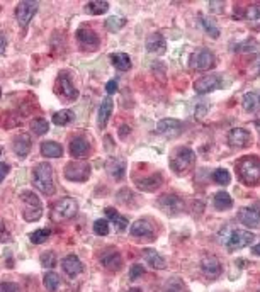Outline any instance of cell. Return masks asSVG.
<instances>
[{
    "instance_id": "cell-1",
    "label": "cell",
    "mask_w": 260,
    "mask_h": 292,
    "mask_svg": "<svg viewBox=\"0 0 260 292\" xmlns=\"http://www.w3.org/2000/svg\"><path fill=\"white\" fill-rule=\"evenodd\" d=\"M236 173L241 183L252 187L260 182V156L248 155L236 163Z\"/></svg>"
},
{
    "instance_id": "cell-2",
    "label": "cell",
    "mask_w": 260,
    "mask_h": 292,
    "mask_svg": "<svg viewBox=\"0 0 260 292\" xmlns=\"http://www.w3.org/2000/svg\"><path fill=\"white\" fill-rule=\"evenodd\" d=\"M34 185L41 194L53 196L55 194V180H53V167L48 161H41L34 167Z\"/></svg>"
},
{
    "instance_id": "cell-3",
    "label": "cell",
    "mask_w": 260,
    "mask_h": 292,
    "mask_svg": "<svg viewBox=\"0 0 260 292\" xmlns=\"http://www.w3.org/2000/svg\"><path fill=\"white\" fill-rule=\"evenodd\" d=\"M194 161H196L194 151L187 146H182L172 155V158H170V167H172V170L176 173L184 175L194 167Z\"/></svg>"
},
{
    "instance_id": "cell-4",
    "label": "cell",
    "mask_w": 260,
    "mask_h": 292,
    "mask_svg": "<svg viewBox=\"0 0 260 292\" xmlns=\"http://www.w3.org/2000/svg\"><path fill=\"white\" fill-rule=\"evenodd\" d=\"M21 199L24 202V211H22V216L28 223L38 221L43 216V204L39 201V197L31 190H22L21 192Z\"/></svg>"
},
{
    "instance_id": "cell-5",
    "label": "cell",
    "mask_w": 260,
    "mask_h": 292,
    "mask_svg": "<svg viewBox=\"0 0 260 292\" xmlns=\"http://www.w3.org/2000/svg\"><path fill=\"white\" fill-rule=\"evenodd\" d=\"M78 211V204L75 199L71 197H63V199L56 201L51 208V219L55 223L66 221V219H71Z\"/></svg>"
},
{
    "instance_id": "cell-6",
    "label": "cell",
    "mask_w": 260,
    "mask_h": 292,
    "mask_svg": "<svg viewBox=\"0 0 260 292\" xmlns=\"http://www.w3.org/2000/svg\"><path fill=\"white\" fill-rule=\"evenodd\" d=\"M91 165L83 160H73L65 167V178L70 182H87L91 177Z\"/></svg>"
},
{
    "instance_id": "cell-7",
    "label": "cell",
    "mask_w": 260,
    "mask_h": 292,
    "mask_svg": "<svg viewBox=\"0 0 260 292\" xmlns=\"http://www.w3.org/2000/svg\"><path fill=\"white\" fill-rule=\"evenodd\" d=\"M55 92L60 99H65V101H68V102L77 101V97H78V90L75 88L70 75L65 73V71H61V73L58 75V78L55 82Z\"/></svg>"
},
{
    "instance_id": "cell-8",
    "label": "cell",
    "mask_w": 260,
    "mask_h": 292,
    "mask_svg": "<svg viewBox=\"0 0 260 292\" xmlns=\"http://www.w3.org/2000/svg\"><path fill=\"white\" fill-rule=\"evenodd\" d=\"M39 4L33 2V0H24V2H19L16 7V19L19 22L21 28H28L29 22L33 21V17L38 12Z\"/></svg>"
},
{
    "instance_id": "cell-9",
    "label": "cell",
    "mask_w": 260,
    "mask_h": 292,
    "mask_svg": "<svg viewBox=\"0 0 260 292\" xmlns=\"http://www.w3.org/2000/svg\"><path fill=\"white\" fill-rule=\"evenodd\" d=\"M191 66H192V70H196V71H208V70H211L213 66H214V55L209 49H199V51H196V53H192L191 55Z\"/></svg>"
},
{
    "instance_id": "cell-10",
    "label": "cell",
    "mask_w": 260,
    "mask_h": 292,
    "mask_svg": "<svg viewBox=\"0 0 260 292\" xmlns=\"http://www.w3.org/2000/svg\"><path fill=\"white\" fill-rule=\"evenodd\" d=\"M255 240L253 233L250 231H245V230H235L230 235V238H228V250L230 251H236V250H241L245 248V246L252 245Z\"/></svg>"
},
{
    "instance_id": "cell-11",
    "label": "cell",
    "mask_w": 260,
    "mask_h": 292,
    "mask_svg": "<svg viewBox=\"0 0 260 292\" xmlns=\"http://www.w3.org/2000/svg\"><path fill=\"white\" fill-rule=\"evenodd\" d=\"M75 36H77L80 46H82L83 49H91V51H96V49L101 46V39H99V36L96 34V31H92V29L80 28V29H77Z\"/></svg>"
},
{
    "instance_id": "cell-12",
    "label": "cell",
    "mask_w": 260,
    "mask_h": 292,
    "mask_svg": "<svg viewBox=\"0 0 260 292\" xmlns=\"http://www.w3.org/2000/svg\"><path fill=\"white\" fill-rule=\"evenodd\" d=\"M131 236L134 238H141V240H155V228L153 224L146 219H138L131 224Z\"/></svg>"
},
{
    "instance_id": "cell-13",
    "label": "cell",
    "mask_w": 260,
    "mask_h": 292,
    "mask_svg": "<svg viewBox=\"0 0 260 292\" xmlns=\"http://www.w3.org/2000/svg\"><path fill=\"white\" fill-rule=\"evenodd\" d=\"M158 206L162 208L168 216H177L184 211V201L177 196L165 194L158 199Z\"/></svg>"
},
{
    "instance_id": "cell-14",
    "label": "cell",
    "mask_w": 260,
    "mask_h": 292,
    "mask_svg": "<svg viewBox=\"0 0 260 292\" xmlns=\"http://www.w3.org/2000/svg\"><path fill=\"white\" fill-rule=\"evenodd\" d=\"M252 141V134L245 128H233L228 133V145L231 148H246Z\"/></svg>"
},
{
    "instance_id": "cell-15",
    "label": "cell",
    "mask_w": 260,
    "mask_h": 292,
    "mask_svg": "<svg viewBox=\"0 0 260 292\" xmlns=\"http://www.w3.org/2000/svg\"><path fill=\"white\" fill-rule=\"evenodd\" d=\"M221 77L219 75H206V77L199 78L197 82L194 83V90L197 93H209L213 90H218L221 88Z\"/></svg>"
},
{
    "instance_id": "cell-16",
    "label": "cell",
    "mask_w": 260,
    "mask_h": 292,
    "mask_svg": "<svg viewBox=\"0 0 260 292\" xmlns=\"http://www.w3.org/2000/svg\"><path fill=\"white\" fill-rule=\"evenodd\" d=\"M68 150H70V155L73 156L75 160H83V158H87L89 151H91V143H89L83 136H75V138H71Z\"/></svg>"
},
{
    "instance_id": "cell-17",
    "label": "cell",
    "mask_w": 260,
    "mask_h": 292,
    "mask_svg": "<svg viewBox=\"0 0 260 292\" xmlns=\"http://www.w3.org/2000/svg\"><path fill=\"white\" fill-rule=\"evenodd\" d=\"M156 131L167 138H176L182 133V123L179 119H162L156 124Z\"/></svg>"
},
{
    "instance_id": "cell-18",
    "label": "cell",
    "mask_w": 260,
    "mask_h": 292,
    "mask_svg": "<svg viewBox=\"0 0 260 292\" xmlns=\"http://www.w3.org/2000/svg\"><path fill=\"white\" fill-rule=\"evenodd\" d=\"M201 270L208 278H218L221 275L223 267L216 257H204L201 260Z\"/></svg>"
},
{
    "instance_id": "cell-19",
    "label": "cell",
    "mask_w": 260,
    "mask_h": 292,
    "mask_svg": "<svg viewBox=\"0 0 260 292\" xmlns=\"http://www.w3.org/2000/svg\"><path fill=\"white\" fill-rule=\"evenodd\" d=\"M101 263L111 272H118L123 267V258H121L119 251L116 250H107L101 255Z\"/></svg>"
},
{
    "instance_id": "cell-20",
    "label": "cell",
    "mask_w": 260,
    "mask_h": 292,
    "mask_svg": "<svg viewBox=\"0 0 260 292\" xmlns=\"http://www.w3.org/2000/svg\"><path fill=\"white\" fill-rule=\"evenodd\" d=\"M31 146H33V143H31V136L28 133L17 134L14 138V143H12V150H14V153L19 156V158H26V156L29 155Z\"/></svg>"
},
{
    "instance_id": "cell-21",
    "label": "cell",
    "mask_w": 260,
    "mask_h": 292,
    "mask_svg": "<svg viewBox=\"0 0 260 292\" xmlns=\"http://www.w3.org/2000/svg\"><path fill=\"white\" fill-rule=\"evenodd\" d=\"M238 219L246 228H260V211L255 208H243L240 209Z\"/></svg>"
},
{
    "instance_id": "cell-22",
    "label": "cell",
    "mask_w": 260,
    "mask_h": 292,
    "mask_svg": "<svg viewBox=\"0 0 260 292\" xmlns=\"http://www.w3.org/2000/svg\"><path fill=\"white\" fill-rule=\"evenodd\" d=\"M113 109H114V102L111 97H106L104 101H102L101 107H99V114H97V124L101 129H104L107 123H109V118L111 114H113Z\"/></svg>"
},
{
    "instance_id": "cell-23",
    "label": "cell",
    "mask_w": 260,
    "mask_h": 292,
    "mask_svg": "<svg viewBox=\"0 0 260 292\" xmlns=\"http://www.w3.org/2000/svg\"><path fill=\"white\" fill-rule=\"evenodd\" d=\"M146 49L150 53H155V55H163L165 49H167V41L160 33H153L146 39Z\"/></svg>"
},
{
    "instance_id": "cell-24",
    "label": "cell",
    "mask_w": 260,
    "mask_h": 292,
    "mask_svg": "<svg viewBox=\"0 0 260 292\" xmlns=\"http://www.w3.org/2000/svg\"><path fill=\"white\" fill-rule=\"evenodd\" d=\"M163 182V177L160 173H153L150 177H145V178H140L136 180V187L140 188L143 192H155L156 188L162 185Z\"/></svg>"
},
{
    "instance_id": "cell-25",
    "label": "cell",
    "mask_w": 260,
    "mask_h": 292,
    "mask_svg": "<svg viewBox=\"0 0 260 292\" xmlns=\"http://www.w3.org/2000/svg\"><path fill=\"white\" fill-rule=\"evenodd\" d=\"M61 267H63L66 275H70V277H77L78 273L83 272V265L77 255H68V257H65Z\"/></svg>"
},
{
    "instance_id": "cell-26",
    "label": "cell",
    "mask_w": 260,
    "mask_h": 292,
    "mask_svg": "<svg viewBox=\"0 0 260 292\" xmlns=\"http://www.w3.org/2000/svg\"><path fill=\"white\" fill-rule=\"evenodd\" d=\"M106 168L113 178H116V180H123L124 172H126V161L123 158H109L106 161Z\"/></svg>"
},
{
    "instance_id": "cell-27",
    "label": "cell",
    "mask_w": 260,
    "mask_h": 292,
    "mask_svg": "<svg viewBox=\"0 0 260 292\" xmlns=\"http://www.w3.org/2000/svg\"><path fill=\"white\" fill-rule=\"evenodd\" d=\"M143 257H145L146 263L151 265V267L156 268V270H163V268H167V262H165V258L153 248L143 250Z\"/></svg>"
},
{
    "instance_id": "cell-28",
    "label": "cell",
    "mask_w": 260,
    "mask_h": 292,
    "mask_svg": "<svg viewBox=\"0 0 260 292\" xmlns=\"http://www.w3.org/2000/svg\"><path fill=\"white\" fill-rule=\"evenodd\" d=\"M245 21L255 31H260V2L250 4L245 11Z\"/></svg>"
},
{
    "instance_id": "cell-29",
    "label": "cell",
    "mask_w": 260,
    "mask_h": 292,
    "mask_svg": "<svg viewBox=\"0 0 260 292\" xmlns=\"http://www.w3.org/2000/svg\"><path fill=\"white\" fill-rule=\"evenodd\" d=\"M41 155L46 156V158H61L63 156V146L56 141H43Z\"/></svg>"
},
{
    "instance_id": "cell-30",
    "label": "cell",
    "mask_w": 260,
    "mask_h": 292,
    "mask_svg": "<svg viewBox=\"0 0 260 292\" xmlns=\"http://www.w3.org/2000/svg\"><path fill=\"white\" fill-rule=\"evenodd\" d=\"M104 211H106V216L109 218V221L116 226V230H118V231H124V230H126L129 223H128V219L124 218L123 214H119L118 211L113 209V208H106Z\"/></svg>"
},
{
    "instance_id": "cell-31",
    "label": "cell",
    "mask_w": 260,
    "mask_h": 292,
    "mask_svg": "<svg viewBox=\"0 0 260 292\" xmlns=\"http://www.w3.org/2000/svg\"><path fill=\"white\" fill-rule=\"evenodd\" d=\"M241 106L246 112H255L260 109V93L258 92H248L243 95Z\"/></svg>"
},
{
    "instance_id": "cell-32",
    "label": "cell",
    "mask_w": 260,
    "mask_h": 292,
    "mask_svg": "<svg viewBox=\"0 0 260 292\" xmlns=\"http://www.w3.org/2000/svg\"><path fill=\"white\" fill-rule=\"evenodd\" d=\"M213 204L218 211H226L233 206V199H231V196L228 194V192L221 190V192H216V194H214Z\"/></svg>"
},
{
    "instance_id": "cell-33",
    "label": "cell",
    "mask_w": 260,
    "mask_h": 292,
    "mask_svg": "<svg viewBox=\"0 0 260 292\" xmlns=\"http://www.w3.org/2000/svg\"><path fill=\"white\" fill-rule=\"evenodd\" d=\"M111 61L119 71H128L131 68V58H129L126 53H113L111 55Z\"/></svg>"
},
{
    "instance_id": "cell-34",
    "label": "cell",
    "mask_w": 260,
    "mask_h": 292,
    "mask_svg": "<svg viewBox=\"0 0 260 292\" xmlns=\"http://www.w3.org/2000/svg\"><path fill=\"white\" fill-rule=\"evenodd\" d=\"M107 11H109V2H104V0H92L85 6V12L91 16H102Z\"/></svg>"
},
{
    "instance_id": "cell-35",
    "label": "cell",
    "mask_w": 260,
    "mask_h": 292,
    "mask_svg": "<svg viewBox=\"0 0 260 292\" xmlns=\"http://www.w3.org/2000/svg\"><path fill=\"white\" fill-rule=\"evenodd\" d=\"M73 119H75L73 111L63 109V111H58L56 114L53 116V124H56V126H66V124H70Z\"/></svg>"
},
{
    "instance_id": "cell-36",
    "label": "cell",
    "mask_w": 260,
    "mask_h": 292,
    "mask_svg": "<svg viewBox=\"0 0 260 292\" xmlns=\"http://www.w3.org/2000/svg\"><path fill=\"white\" fill-rule=\"evenodd\" d=\"M43 285H44V289H46L48 292H55L58 289V285H60V277H58V273H55V272L44 273Z\"/></svg>"
},
{
    "instance_id": "cell-37",
    "label": "cell",
    "mask_w": 260,
    "mask_h": 292,
    "mask_svg": "<svg viewBox=\"0 0 260 292\" xmlns=\"http://www.w3.org/2000/svg\"><path fill=\"white\" fill-rule=\"evenodd\" d=\"M49 236H51V230H49V228H39V230L31 233L29 240H31V243H34V245H41Z\"/></svg>"
},
{
    "instance_id": "cell-38",
    "label": "cell",
    "mask_w": 260,
    "mask_h": 292,
    "mask_svg": "<svg viewBox=\"0 0 260 292\" xmlns=\"http://www.w3.org/2000/svg\"><path fill=\"white\" fill-rule=\"evenodd\" d=\"M199 19H201V24H203L204 31L208 33V36H211V38H214V39L219 38V28L214 24L213 19H209V17H206L203 14L199 16Z\"/></svg>"
},
{
    "instance_id": "cell-39",
    "label": "cell",
    "mask_w": 260,
    "mask_h": 292,
    "mask_svg": "<svg viewBox=\"0 0 260 292\" xmlns=\"http://www.w3.org/2000/svg\"><path fill=\"white\" fill-rule=\"evenodd\" d=\"M126 26V19L124 17H118V16H113L106 21V29L109 33H118L119 29H123Z\"/></svg>"
},
{
    "instance_id": "cell-40",
    "label": "cell",
    "mask_w": 260,
    "mask_h": 292,
    "mask_svg": "<svg viewBox=\"0 0 260 292\" xmlns=\"http://www.w3.org/2000/svg\"><path fill=\"white\" fill-rule=\"evenodd\" d=\"M163 292H187V287L182 282V278L174 277L170 280H167V284L163 287Z\"/></svg>"
},
{
    "instance_id": "cell-41",
    "label": "cell",
    "mask_w": 260,
    "mask_h": 292,
    "mask_svg": "<svg viewBox=\"0 0 260 292\" xmlns=\"http://www.w3.org/2000/svg\"><path fill=\"white\" fill-rule=\"evenodd\" d=\"M31 129H33V133H34V134H38V136H43V134H46V133H48L49 124H48V121H46V119L38 118V119H33V121H31Z\"/></svg>"
},
{
    "instance_id": "cell-42",
    "label": "cell",
    "mask_w": 260,
    "mask_h": 292,
    "mask_svg": "<svg viewBox=\"0 0 260 292\" xmlns=\"http://www.w3.org/2000/svg\"><path fill=\"white\" fill-rule=\"evenodd\" d=\"M213 180L219 183V185H228V183L231 182V175L225 168H218L216 172L213 173Z\"/></svg>"
},
{
    "instance_id": "cell-43",
    "label": "cell",
    "mask_w": 260,
    "mask_h": 292,
    "mask_svg": "<svg viewBox=\"0 0 260 292\" xmlns=\"http://www.w3.org/2000/svg\"><path fill=\"white\" fill-rule=\"evenodd\" d=\"M94 233L97 236H107L109 235V221L107 219H97L94 223Z\"/></svg>"
},
{
    "instance_id": "cell-44",
    "label": "cell",
    "mask_w": 260,
    "mask_h": 292,
    "mask_svg": "<svg viewBox=\"0 0 260 292\" xmlns=\"http://www.w3.org/2000/svg\"><path fill=\"white\" fill-rule=\"evenodd\" d=\"M41 265L44 268H53L56 265V255L55 251H44L41 255Z\"/></svg>"
},
{
    "instance_id": "cell-45",
    "label": "cell",
    "mask_w": 260,
    "mask_h": 292,
    "mask_svg": "<svg viewBox=\"0 0 260 292\" xmlns=\"http://www.w3.org/2000/svg\"><path fill=\"white\" fill-rule=\"evenodd\" d=\"M12 240L11 231H9L7 224L4 223V219H0V243H9Z\"/></svg>"
},
{
    "instance_id": "cell-46",
    "label": "cell",
    "mask_w": 260,
    "mask_h": 292,
    "mask_svg": "<svg viewBox=\"0 0 260 292\" xmlns=\"http://www.w3.org/2000/svg\"><path fill=\"white\" fill-rule=\"evenodd\" d=\"M141 275H145V267L140 263L133 265L131 270H129V278H131V280H136V278H140Z\"/></svg>"
},
{
    "instance_id": "cell-47",
    "label": "cell",
    "mask_w": 260,
    "mask_h": 292,
    "mask_svg": "<svg viewBox=\"0 0 260 292\" xmlns=\"http://www.w3.org/2000/svg\"><path fill=\"white\" fill-rule=\"evenodd\" d=\"M0 292H21V289L14 282H2L0 284Z\"/></svg>"
},
{
    "instance_id": "cell-48",
    "label": "cell",
    "mask_w": 260,
    "mask_h": 292,
    "mask_svg": "<svg viewBox=\"0 0 260 292\" xmlns=\"http://www.w3.org/2000/svg\"><path fill=\"white\" fill-rule=\"evenodd\" d=\"M11 172V167H9V163H4V161H0V183L6 180V177Z\"/></svg>"
},
{
    "instance_id": "cell-49",
    "label": "cell",
    "mask_w": 260,
    "mask_h": 292,
    "mask_svg": "<svg viewBox=\"0 0 260 292\" xmlns=\"http://www.w3.org/2000/svg\"><path fill=\"white\" fill-rule=\"evenodd\" d=\"M106 92L109 93V95H113V93L118 92V80H109L106 85Z\"/></svg>"
},
{
    "instance_id": "cell-50",
    "label": "cell",
    "mask_w": 260,
    "mask_h": 292,
    "mask_svg": "<svg viewBox=\"0 0 260 292\" xmlns=\"http://www.w3.org/2000/svg\"><path fill=\"white\" fill-rule=\"evenodd\" d=\"M6 48H7V39H6V36L0 33V55H4Z\"/></svg>"
},
{
    "instance_id": "cell-51",
    "label": "cell",
    "mask_w": 260,
    "mask_h": 292,
    "mask_svg": "<svg viewBox=\"0 0 260 292\" xmlns=\"http://www.w3.org/2000/svg\"><path fill=\"white\" fill-rule=\"evenodd\" d=\"M206 111H208V107H197V109H196V118H197V119H199V118H204Z\"/></svg>"
},
{
    "instance_id": "cell-52",
    "label": "cell",
    "mask_w": 260,
    "mask_h": 292,
    "mask_svg": "<svg viewBox=\"0 0 260 292\" xmlns=\"http://www.w3.org/2000/svg\"><path fill=\"white\" fill-rule=\"evenodd\" d=\"M129 131H131V129H129V126H126V124H124V126H121V131H119V136L121 138H126L128 136V133Z\"/></svg>"
},
{
    "instance_id": "cell-53",
    "label": "cell",
    "mask_w": 260,
    "mask_h": 292,
    "mask_svg": "<svg viewBox=\"0 0 260 292\" xmlns=\"http://www.w3.org/2000/svg\"><path fill=\"white\" fill-rule=\"evenodd\" d=\"M252 251H253V255H257V257H260V243H258V245H255L253 248H252Z\"/></svg>"
},
{
    "instance_id": "cell-54",
    "label": "cell",
    "mask_w": 260,
    "mask_h": 292,
    "mask_svg": "<svg viewBox=\"0 0 260 292\" xmlns=\"http://www.w3.org/2000/svg\"><path fill=\"white\" fill-rule=\"evenodd\" d=\"M129 292H141V289H138V287H133V289H129Z\"/></svg>"
},
{
    "instance_id": "cell-55",
    "label": "cell",
    "mask_w": 260,
    "mask_h": 292,
    "mask_svg": "<svg viewBox=\"0 0 260 292\" xmlns=\"http://www.w3.org/2000/svg\"><path fill=\"white\" fill-rule=\"evenodd\" d=\"M255 128H257V131L260 134V121H257V123H255Z\"/></svg>"
},
{
    "instance_id": "cell-56",
    "label": "cell",
    "mask_w": 260,
    "mask_h": 292,
    "mask_svg": "<svg viewBox=\"0 0 260 292\" xmlns=\"http://www.w3.org/2000/svg\"><path fill=\"white\" fill-rule=\"evenodd\" d=\"M0 99H2V88H0Z\"/></svg>"
},
{
    "instance_id": "cell-57",
    "label": "cell",
    "mask_w": 260,
    "mask_h": 292,
    "mask_svg": "<svg viewBox=\"0 0 260 292\" xmlns=\"http://www.w3.org/2000/svg\"><path fill=\"white\" fill-rule=\"evenodd\" d=\"M0 156H2V148H0Z\"/></svg>"
},
{
    "instance_id": "cell-58",
    "label": "cell",
    "mask_w": 260,
    "mask_h": 292,
    "mask_svg": "<svg viewBox=\"0 0 260 292\" xmlns=\"http://www.w3.org/2000/svg\"><path fill=\"white\" fill-rule=\"evenodd\" d=\"M258 292H260V290H258Z\"/></svg>"
}]
</instances>
